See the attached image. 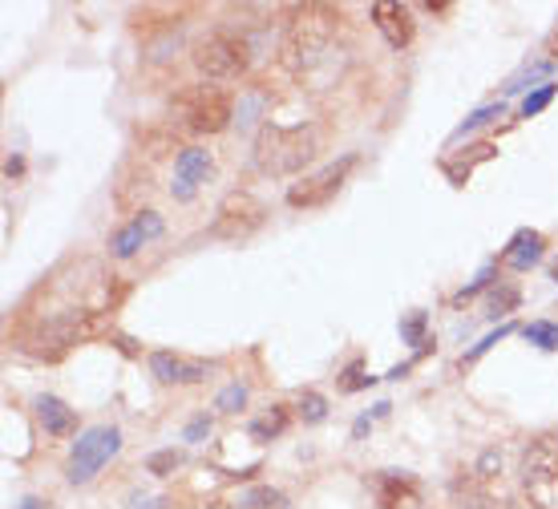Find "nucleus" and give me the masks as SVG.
<instances>
[{
	"mask_svg": "<svg viewBox=\"0 0 558 509\" xmlns=\"http://www.w3.org/2000/svg\"><path fill=\"white\" fill-rule=\"evenodd\" d=\"M316 146L320 138L312 125H264L255 138V166L267 179H288L316 158Z\"/></svg>",
	"mask_w": 558,
	"mask_h": 509,
	"instance_id": "nucleus-1",
	"label": "nucleus"
},
{
	"mask_svg": "<svg viewBox=\"0 0 558 509\" xmlns=\"http://www.w3.org/2000/svg\"><path fill=\"white\" fill-rule=\"evenodd\" d=\"M522 489L534 509H558V433H543L522 453Z\"/></svg>",
	"mask_w": 558,
	"mask_h": 509,
	"instance_id": "nucleus-2",
	"label": "nucleus"
},
{
	"mask_svg": "<svg viewBox=\"0 0 558 509\" xmlns=\"http://www.w3.org/2000/svg\"><path fill=\"white\" fill-rule=\"evenodd\" d=\"M328 37H332V13L320 9V4L300 9L295 21L288 25V41H283L288 65H292V70H307V65L328 49Z\"/></svg>",
	"mask_w": 558,
	"mask_h": 509,
	"instance_id": "nucleus-3",
	"label": "nucleus"
},
{
	"mask_svg": "<svg viewBox=\"0 0 558 509\" xmlns=\"http://www.w3.org/2000/svg\"><path fill=\"white\" fill-rule=\"evenodd\" d=\"M118 449H122V433H118L113 425L85 428L70 449V469H65L70 485L94 482V477L101 473V465H110V457H118Z\"/></svg>",
	"mask_w": 558,
	"mask_h": 509,
	"instance_id": "nucleus-4",
	"label": "nucleus"
},
{
	"mask_svg": "<svg viewBox=\"0 0 558 509\" xmlns=\"http://www.w3.org/2000/svg\"><path fill=\"white\" fill-rule=\"evenodd\" d=\"M179 118L195 134H219L231 125L235 118V101L223 94V89H210V85H198V89H186L179 97Z\"/></svg>",
	"mask_w": 558,
	"mask_h": 509,
	"instance_id": "nucleus-5",
	"label": "nucleus"
},
{
	"mask_svg": "<svg viewBox=\"0 0 558 509\" xmlns=\"http://www.w3.org/2000/svg\"><path fill=\"white\" fill-rule=\"evenodd\" d=\"M267 222V207L255 198V194H227L219 210H215V222H210V239H227V243H239V239H252L259 227Z\"/></svg>",
	"mask_w": 558,
	"mask_h": 509,
	"instance_id": "nucleus-6",
	"label": "nucleus"
},
{
	"mask_svg": "<svg viewBox=\"0 0 558 509\" xmlns=\"http://www.w3.org/2000/svg\"><path fill=\"white\" fill-rule=\"evenodd\" d=\"M195 65L207 82H231L247 70V53H243V41L227 37V33H215L195 49Z\"/></svg>",
	"mask_w": 558,
	"mask_h": 509,
	"instance_id": "nucleus-7",
	"label": "nucleus"
},
{
	"mask_svg": "<svg viewBox=\"0 0 558 509\" xmlns=\"http://www.w3.org/2000/svg\"><path fill=\"white\" fill-rule=\"evenodd\" d=\"M352 166H356V154H344L340 162L324 166V170H316L312 179L295 182L292 191H288V207H295V210L324 207V203H328V198H332V194L344 186V179L352 174Z\"/></svg>",
	"mask_w": 558,
	"mask_h": 509,
	"instance_id": "nucleus-8",
	"label": "nucleus"
},
{
	"mask_svg": "<svg viewBox=\"0 0 558 509\" xmlns=\"http://www.w3.org/2000/svg\"><path fill=\"white\" fill-rule=\"evenodd\" d=\"M162 231H167L162 215H158V210H142V215H134V219L110 239V255L113 259H134V255H138L146 243H154Z\"/></svg>",
	"mask_w": 558,
	"mask_h": 509,
	"instance_id": "nucleus-9",
	"label": "nucleus"
},
{
	"mask_svg": "<svg viewBox=\"0 0 558 509\" xmlns=\"http://www.w3.org/2000/svg\"><path fill=\"white\" fill-rule=\"evenodd\" d=\"M210 174V150H203V146H186V150L174 158V198L179 203H191L198 191V182Z\"/></svg>",
	"mask_w": 558,
	"mask_h": 509,
	"instance_id": "nucleus-10",
	"label": "nucleus"
},
{
	"mask_svg": "<svg viewBox=\"0 0 558 509\" xmlns=\"http://www.w3.org/2000/svg\"><path fill=\"white\" fill-rule=\"evenodd\" d=\"M150 372L162 380V385H198V380H207L210 364H207V360L174 356V352H154Z\"/></svg>",
	"mask_w": 558,
	"mask_h": 509,
	"instance_id": "nucleus-11",
	"label": "nucleus"
},
{
	"mask_svg": "<svg viewBox=\"0 0 558 509\" xmlns=\"http://www.w3.org/2000/svg\"><path fill=\"white\" fill-rule=\"evenodd\" d=\"M373 21H377V28L385 33V41H389L392 49H405V45L413 41V16H409L405 4L380 0V4H373Z\"/></svg>",
	"mask_w": 558,
	"mask_h": 509,
	"instance_id": "nucleus-12",
	"label": "nucleus"
},
{
	"mask_svg": "<svg viewBox=\"0 0 558 509\" xmlns=\"http://www.w3.org/2000/svg\"><path fill=\"white\" fill-rule=\"evenodd\" d=\"M37 416H41V425L49 437H70L73 428H77V416H73V409L65 404V400L57 397H41L37 400Z\"/></svg>",
	"mask_w": 558,
	"mask_h": 509,
	"instance_id": "nucleus-13",
	"label": "nucleus"
},
{
	"mask_svg": "<svg viewBox=\"0 0 558 509\" xmlns=\"http://www.w3.org/2000/svg\"><path fill=\"white\" fill-rule=\"evenodd\" d=\"M514 271H531L534 263L543 259V234L538 231H518L514 239H510V247H506V255H502Z\"/></svg>",
	"mask_w": 558,
	"mask_h": 509,
	"instance_id": "nucleus-14",
	"label": "nucleus"
},
{
	"mask_svg": "<svg viewBox=\"0 0 558 509\" xmlns=\"http://www.w3.org/2000/svg\"><path fill=\"white\" fill-rule=\"evenodd\" d=\"M239 506L243 509H283L288 506V497L271 489V485H255V489H243L239 494Z\"/></svg>",
	"mask_w": 558,
	"mask_h": 509,
	"instance_id": "nucleus-15",
	"label": "nucleus"
},
{
	"mask_svg": "<svg viewBox=\"0 0 558 509\" xmlns=\"http://www.w3.org/2000/svg\"><path fill=\"white\" fill-rule=\"evenodd\" d=\"M283 428H288V409H283V404H276L271 413L255 416V421H252V437L255 440H271V437H279Z\"/></svg>",
	"mask_w": 558,
	"mask_h": 509,
	"instance_id": "nucleus-16",
	"label": "nucleus"
},
{
	"mask_svg": "<svg viewBox=\"0 0 558 509\" xmlns=\"http://www.w3.org/2000/svg\"><path fill=\"white\" fill-rule=\"evenodd\" d=\"M526 340H531L534 348H543V352H555L558 324H550V319H534V324H526Z\"/></svg>",
	"mask_w": 558,
	"mask_h": 509,
	"instance_id": "nucleus-17",
	"label": "nucleus"
},
{
	"mask_svg": "<svg viewBox=\"0 0 558 509\" xmlns=\"http://www.w3.org/2000/svg\"><path fill=\"white\" fill-rule=\"evenodd\" d=\"M555 94H558L555 82H546V85H538L534 94H526V101H522V118H534V113H543L546 106L555 101Z\"/></svg>",
	"mask_w": 558,
	"mask_h": 509,
	"instance_id": "nucleus-18",
	"label": "nucleus"
},
{
	"mask_svg": "<svg viewBox=\"0 0 558 509\" xmlns=\"http://www.w3.org/2000/svg\"><path fill=\"white\" fill-rule=\"evenodd\" d=\"M300 416H304L307 425H320L324 416H328V400H324L320 392H304V397H300Z\"/></svg>",
	"mask_w": 558,
	"mask_h": 509,
	"instance_id": "nucleus-19",
	"label": "nucleus"
},
{
	"mask_svg": "<svg viewBox=\"0 0 558 509\" xmlns=\"http://www.w3.org/2000/svg\"><path fill=\"white\" fill-rule=\"evenodd\" d=\"M243 404H247V388L243 385H227L223 392L215 397V409H219V413H239Z\"/></svg>",
	"mask_w": 558,
	"mask_h": 509,
	"instance_id": "nucleus-20",
	"label": "nucleus"
},
{
	"mask_svg": "<svg viewBox=\"0 0 558 509\" xmlns=\"http://www.w3.org/2000/svg\"><path fill=\"white\" fill-rule=\"evenodd\" d=\"M506 113V106L498 101V106H482V110H474L465 122H461V130H458V138L461 134H470V130H477V125H486V122H494V118H502Z\"/></svg>",
	"mask_w": 558,
	"mask_h": 509,
	"instance_id": "nucleus-21",
	"label": "nucleus"
},
{
	"mask_svg": "<svg viewBox=\"0 0 558 509\" xmlns=\"http://www.w3.org/2000/svg\"><path fill=\"white\" fill-rule=\"evenodd\" d=\"M179 465H182V453H174V449H162V453H154L150 461H146V469H150V473H158V477L174 473Z\"/></svg>",
	"mask_w": 558,
	"mask_h": 509,
	"instance_id": "nucleus-22",
	"label": "nucleus"
},
{
	"mask_svg": "<svg viewBox=\"0 0 558 509\" xmlns=\"http://www.w3.org/2000/svg\"><path fill=\"white\" fill-rule=\"evenodd\" d=\"M401 336H405V340H413V344H429V340H425V316H409L405 324H401Z\"/></svg>",
	"mask_w": 558,
	"mask_h": 509,
	"instance_id": "nucleus-23",
	"label": "nucleus"
},
{
	"mask_svg": "<svg viewBox=\"0 0 558 509\" xmlns=\"http://www.w3.org/2000/svg\"><path fill=\"white\" fill-rule=\"evenodd\" d=\"M555 70V65H550V61H543V65H534V70H526L522 73V77H514V82L506 85V94H518V89H526V82H534V77H546V73Z\"/></svg>",
	"mask_w": 558,
	"mask_h": 509,
	"instance_id": "nucleus-24",
	"label": "nucleus"
},
{
	"mask_svg": "<svg viewBox=\"0 0 558 509\" xmlns=\"http://www.w3.org/2000/svg\"><path fill=\"white\" fill-rule=\"evenodd\" d=\"M514 303H518V291H514V288L502 291V295L494 291V303H489V316H506V307H514Z\"/></svg>",
	"mask_w": 558,
	"mask_h": 509,
	"instance_id": "nucleus-25",
	"label": "nucleus"
},
{
	"mask_svg": "<svg viewBox=\"0 0 558 509\" xmlns=\"http://www.w3.org/2000/svg\"><path fill=\"white\" fill-rule=\"evenodd\" d=\"M510 331H514V324H506V328H498V331H494V336H486V340H482V344H477L474 352H470V356H465V360H477V356H482V352H486V348H494V344H498V340H506Z\"/></svg>",
	"mask_w": 558,
	"mask_h": 509,
	"instance_id": "nucleus-26",
	"label": "nucleus"
},
{
	"mask_svg": "<svg viewBox=\"0 0 558 509\" xmlns=\"http://www.w3.org/2000/svg\"><path fill=\"white\" fill-rule=\"evenodd\" d=\"M207 433H210L207 416H198V421H191V425H186V440H198V437H207Z\"/></svg>",
	"mask_w": 558,
	"mask_h": 509,
	"instance_id": "nucleus-27",
	"label": "nucleus"
},
{
	"mask_svg": "<svg viewBox=\"0 0 558 509\" xmlns=\"http://www.w3.org/2000/svg\"><path fill=\"white\" fill-rule=\"evenodd\" d=\"M162 506H167L162 497H142V494L130 497V509H162Z\"/></svg>",
	"mask_w": 558,
	"mask_h": 509,
	"instance_id": "nucleus-28",
	"label": "nucleus"
},
{
	"mask_svg": "<svg viewBox=\"0 0 558 509\" xmlns=\"http://www.w3.org/2000/svg\"><path fill=\"white\" fill-rule=\"evenodd\" d=\"M16 509H49V506H45L41 497H25V501H21Z\"/></svg>",
	"mask_w": 558,
	"mask_h": 509,
	"instance_id": "nucleus-29",
	"label": "nucleus"
},
{
	"mask_svg": "<svg viewBox=\"0 0 558 509\" xmlns=\"http://www.w3.org/2000/svg\"><path fill=\"white\" fill-rule=\"evenodd\" d=\"M550 276H555V279H558V263H555V267H550Z\"/></svg>",
	"mask_w": 558,
	"mask_h": 509,
	"instance_id": "nucleus-30",
	"label": "nucleus"
},
{
	"mask_svg": "<svg viewBox=\"0 0 558 509\" xmlns=\"http://www.w3.org/2000/svg\"><path fill=\"white\" fill-rule=\"evenodd\" d=\"M555 57H558V37H555Z\"/></svg>",
	"mask_w": 558,
	"mask_h": 509,
	"instance_id": "nucleus-31",
	"label": "nucleus"
}]
</instances>
